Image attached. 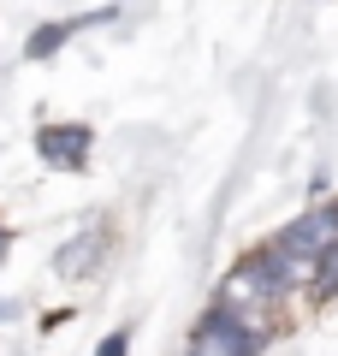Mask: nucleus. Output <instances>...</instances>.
Returning a JSON list of instances; mask_svg holds the SVG:
<instances>
[{"label":"nucleus","mask_w":338,"mask_h":356,"mask_svg":"<svg viewBox=\"0 0 338 356\" xmlns=\"http://www.w3.org/2000/svg\"><path fill=\"white\" fill-rule=\"evenodd\" d=\"M101 243H107V232H101V226H89L77 243H65V250H60V273H83V267L95 261V250H101Z\"/></svg>","instance_id":"20e7f679"},{"label":"nucleus","mask_w":338,"mask_h":356,"mask_svg":"<svg viewBox=\"0 0 338 356\" xmlns=\"http://www.w3.org/2000/svg\"><path fill=\"white\" fill-rule=\"evenodd\" d=\"M190 356H255V332L243 321H232V309L202 321V332L190 339Z\"/></svg>","instance_id":"f257e3e1"},{"label":"nucleus","mask_w":338,"mask_h":356,"mask_svg":"<svg viewBox=\"0 0 338 356\" xmlns=\"http://www.w3.org/2000/svg\"><path fill=\"white\" fill-rule=\"evenodd\" d=\"M125 344H131V339H125V332H113V339H107V344H101V350H95V356H125Z\"/></svg>","instance_id":"39448f33"},{"label":"nucleus","mask_w":338,"mask_h":356,"mask_svg":"<svg viewBox=\"0 0 338 356\" xmlns=\"http://www.w3.org/2000/svg\"><path fill=\"white\" fill-rule=\"evenodd\" d=\"M42 161L77 172V166L89 161V131L83 125H48V131H42Z\"/></svg>","instance_id":"f03ea898"},{"label":"nucleus","mask_w":338,"mask_h":356,"mask_svg":"<svg viewBox=\"0 0 338 356\" xmlns=\"http://www.w3.org/2000/svg\"><path fill=\"white\" fill-rule=\"evenodd\" d=\"M83 24H107V13H83V18H72V24H42L36 30V42H30V60H42V54H54L72 30H83Z\"/></svg>","instance_id":"7ed1b4c3"},{"label":"nucleus","mask_w":338,"mask_h":356,"mask_svg":"<svg viewBox=\"0 0 338 356\" xmlns=\"http://www.w3.org/2000/svg\"><path fill=\"white\" fill-rule=\"evenodd\" d=\"M0 243H6V232H0Z\"/></svg>","instance_id":"423d86ee"}]
</instances>
